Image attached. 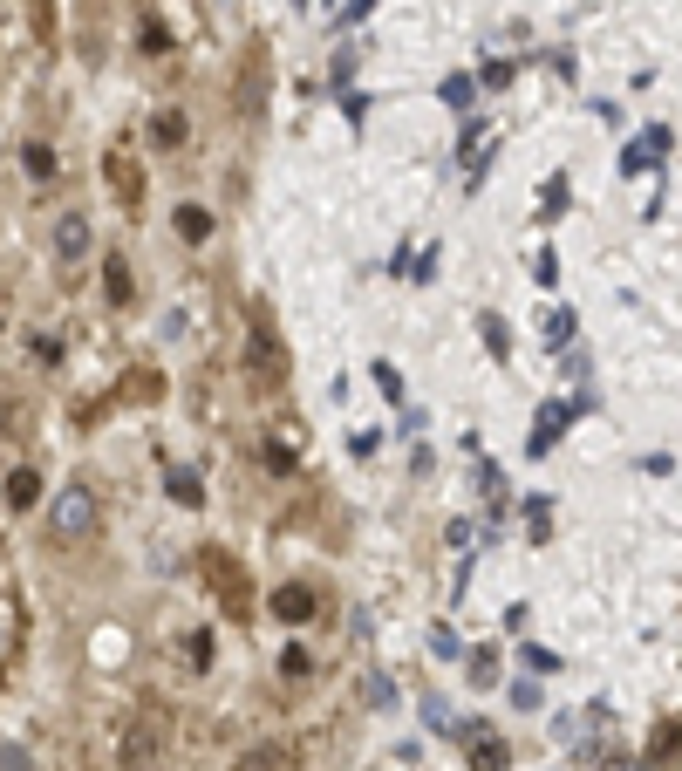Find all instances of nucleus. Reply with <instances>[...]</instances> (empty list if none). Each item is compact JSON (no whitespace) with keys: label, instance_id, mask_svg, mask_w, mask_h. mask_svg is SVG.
<instances>
[{"label":"nucleus","instance_id":"obj_18","mask_svg":"<svg viewBox=\"0 0 682 771\" xmlns=\"http://www.w3.org/2000/svg\"><path fill=\"white\" fill-rule=\"evenodd\" d=\"M151 144H185V116H157V123H151Z\"/></svg>","mask_w":682,"mask_h":771},{"label":"nucleus","instance_id":"obj_1","mask_svg":"<svg viewBox=\"0 0 682 771\" xmlns=\"http://www.w3.org/2000/svg\"><path fill=\"white\" fill-rule=\"evenodd\" d=\"M96 533V492L89 485H69V492H55V540H89Z\"/></svg>","mask_w":682,"mask_h":771},{"label":"nucleus","instance_id":"obj_17","mask_svg":"<svg viewBox=\"0 0 682 771\" xmlns=\"http://www.w3.org/2000/svg\"><path fill=\"white\" fill-rule=\"evenodd\" d=\"M444 103L471 110V103H478V82H471V76H444Z\"/></svg>","mask_w":682,"mask_h":771},{"label":"nucleus","instance_id":"obj_10","mask_svg":"<svg viewBox=\"0 0 682 771\" xmlns=\"http://www.w3.org/2000/svg\"><path fill=\"white\" fill-rule=\"evenodd\" d=\"M171 226H178L185 246H198V239H212V212H205V205H178V212H171Z\"/></svg>","mask_w":682,"mask_h":771},{"label":"nucleus","instance_id":"obj_15","mask_svg":"<svg viewBox=\"0 0 682 771\" xmlns=\"http://www.w3.org/2000/svg\"><path fill=\"white\" fill-rule=\"evenodd\" d=\"M164 492H171L178 505H205V485H198V471H171V478H164Z\"/></svg>","mask_w":682,"mask_h":771},{"label":"nucleus","instance_id":"obj_3","mask_svg":"<svg viewBox=\"0 0 682 771\" xmlns=\"http://www.w3.org/2000/svg\"><path fill=\"white\" fill-rule=\"evenodd\" d=\"M246 369H253L260 383H280V376H287V355H280V342H273L266 328H253V335H246Z\"/></svg>","mask_w":682,"mask_h":771},{"label":"nucleus","instance_id":"obj_25","mask_svg":"<svg viewBox=\"0 0 682 771\" xmlns=\"http://www.w3.org/2000/svg\"><path fill=\"white\" fill-rule=\"evenodd\" d=\"M614 771H628V765H614Z\"/></svg>","mask_w":682,"mask_h":771},{"label":"nucleus","instance_id":"obj_12","mask_svg":"<svg viewBox=\"0 0 682 771\" xmlns=\"http://www.w3.org/2000/svg\"><path fill=\"white\" fill-rule=\"evenodd\" d=\"M239 771H294V751L287 744H260V751H246Z\"/></svg>","mask_w":682,"mask_h":771},{"label":"nucleus","instance_id":"obj_16","mask_svg":"<svg viewBox=\"0 0 682 771\" xmlns=\"http://www.w3.org/2000/svg\"><path fill=\"white\" fill-rule=\"evenodd\" d=\"M103 294H110V308H123V301H130V267H123V260H110V267H103Z\"/></svg>","mask_w":682,"mask_h":771},{"label":"nucleus","instance_id":"obj_14","mask_svg":"<svg viewBox=\"0 0 682 771\" xmlns=\"http://www.w3.org/2000/svg\"><path fill=\"white\" fill-rule=\"evenodd\" d=\"M682 751V724H655V737H648V765H662V758H676Z\"/></svg>","mask_w":682,"mask_h":771},{"label":"nucleus","instance_id":"obj_8","mask_svg":"<svg viewBox=\"0 0 682 771\" xmlns=\"http://www.w3.org/2000/svg\"><path fill=\"white\" fill-rule=\"evenodd\" d=\"M273 615H280V621H307V615H314V587H301V580L280 587V594H273Z\"/></svg>","mask_w":682,"mask_h":771},{"label":"nucleus","instance_id":"obj_5","mask_svg":"<svg viewBox=\"0 0 682 771\" xmlns=\"http://www.w3.org/2000/svg\"><path fill=\"white\" fill-rule=\"evenodd\" d=\"M89 246H96V232H89V219H82V212L55 219V260H62V267H76Z\"/></svg>","mask_w":682,"mask_h":771},{"label":"nucleus","instance_id":"obj_22","mask_svg":"<svg viewBox=\"0 0 682 771\" xmlns=\"http://www.w3.org/2000/svg\"><path fill=\"white\" fill-rule=\"evenodd\" d=\"M519 656H526L539 676H546V669H560V656H553V649H519Z\"/></svg>","mask_w":682,"mask_h":771},{"label":"nucleus","instance_id":"obj_9","mask_svg":"<svg viewBox=\"0 0 682 771\" xmlns=\"http://www.w3.org/2000/svg\"><path fill=\"white\" fill-rule=\"evenodd\" d=\"M21 171H28L35 185H48V178L62 171V157H55V144H21Z\"/></svg>","mask_w":682,"mask_h":771},{"label":"nucleus","instance_id":"obj_7","mask_svg":"<svg viewBox=\"0 0 682 771\" xmlns=\"http://www.w3.org/2000/svg\"><path fill=\"white\" fill-rule=\"evenodd\" d=\"M35 499H41V471H35V464H21V471H7V505H14V512H28Z\"/></svg>","mask_w":682,"mask_h":771},{"label":"nucleus","instance_id":"obj_23","mask_svg":"<svg viewBox=\"0 0 682 771\" xmlns=\"http://www.w3.org/2000/svg\"><path fill=\"white\" fill-rule=\"evenodd\" d=\"M478 328H485V348H492V355H505V328H498L492 314H485V321H478Z\"/></svg>","mask_w":682,"mask_h":771},{"label":"nucleus","instance_id":"obj_6","mask_svg":"<svg viewBox=\"0 0 682 771\" xmlns=\"http://www.w3.org/2000/svg\"><path fill=\"white\" fill-rule=\"evenodd\" d=\"M662 151H669V130L655 123V130H648L635 151H621V171H655V157H662Z\"/></svg>","mask_w":682,"mask_h":771},{"label":"nucleus","instance_id":"obj_4","mask_svg":"<svg viewBox=\"0 0 682 771\" xmlns=\"http://www.w3.org/2000/svg\"><path fill=\"white\" fill-rule=\"evenodd\" d=\"M205 580L219 587V601H226V615H246V580H239V567H232L226 553H205Z\"/></svg>","mask_w":682,"mask_h":771},{"label":"nucleus","instance_id":"obj_13","mask_svg":"<svg viewBox=\"0 0 682 771\" xmlns=\"http://www.w3.org/2000/svg\"><path fill=\"white\" fill-rule=\"evenodd\" d=\"M567 403H546V410H539V437H532V451H553V444H560V430H567Z\"/></svg>","mask_w":682,"mask_h":771},{"label":"nucleus","instance_id":"obj_20","mask_svg":"<svg viewBox=\"0 0 682 771\" xmlns=\"http://www.w3.org/2000/svg\"><path fill=\"white\" fill-rule=\"evenodd\" d=\"M0 771H35V758L21 744H0Z\"/></svg>","mask_w":682,"mask_h":771},{"label":"nucleus","instance_id":"obj_21","mask_svg":"<svg viewBox=\"0 0 682 771\" xmlns=\"http://www.w3.org/2000/svg\"><path fill=\"white\" fill-rule=\"evenodd\" d=\"M280 669H287V676H307V669H314V656H307V649H287V656H280Z\"/></svg>","mask_w":682,"mask_h":771},{"label":"nucleus","instance_id":"obj_19","mask_svg":"<svg viewBox=\"0 0 682 771\" xmlns=\"http://www.w3.org/2000/svg\"><path fill=\"white\" fill-rule=\"evenodd\" d=\"M185 656H191V669H212V628H198V635H191Z\"/></svg>","mask_w":682,"mask_h":771},{"label":"nucleus","instance_id":"obj_24","mask_svg":"<svg viewBox=\"0 0 682 771\" xmlns=\"http://www.w3.org/2000/svg\"><path fill=\"white\" fill-rule=\"evenodd\" d=\"M0 430H7V410H0Z\"/></svg>","mask_w":682,"mask_h":771},{"label":"nucleus","instance_id":"obj_11","mask_svg":"<svg viewBox=\"0 0 682 771\" xmlns=\"http://www.w3.org/2000/svg\"><path fill=\"white\" fill-rule=\"evenodd\" d=\"M512 765V751H505V744H498L492 731H478L471 737V771H505Z\"/></svg>","mask_w":682,"mask_h":771},{"label":"nucleus","instance_id":"obj_2","mask_svg":"<svg viewBox=\"0 0 682 771\" xmlns=\"http://www.w3.org/2000/svg\"><path fill=\"white\" fill-rule=\"evenodd\" d=\"M157 751H164V731H157V717H137L130 731H123V771H151Z\"/></svg>","mask_w":682,"mask_h":771}]
</instances>
